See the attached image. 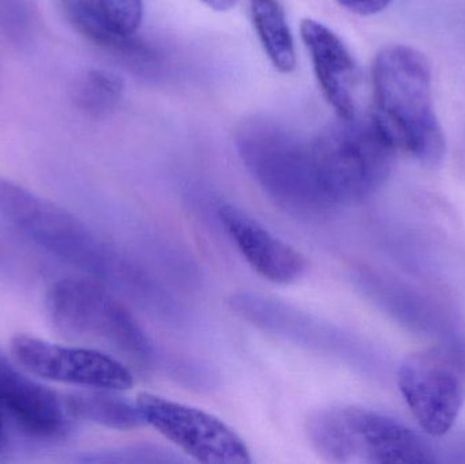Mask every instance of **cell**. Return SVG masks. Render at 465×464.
Instances as JSON below:
<instances>
[{
	"label": "cell",
	"instance_id": "d6986e66",
	"mask_svg": "<svg viewBox=\"0 0 465 464\" xmlns=\"http://www.w3.org/2000/svg\"><path fill=\"white\" fill-rule=\"evenodd\" d=\"M0 32L15 44L29 41L32 18L24 0H0Z\"/></svg>",
	"mask_w": 465,
	"mask_h": 464
},
{
	"label": "cell",
	"instance_id": "e0dca14e",
	"mask_svg": "<svg viewBox=\"0 0 465 464\" xmlns=\"http://www.w3.org/2000/svg\"><path fill=\"white\" fill-rule=\"evenodd\" d=\"M124 84L117 74L104 68H90L81 74L71 98L78 111L93 119L109 116L119 106Z\"/></svg>",
	"mask_w": 465,
	"mask_h": 464
},
{
	"label": "cell",
	"instance_id": "ac0fdd59",
	"mask_svg": "<svg viewBox=\"0 0 465 464\" xmlns=\"http://www.w3.org/2000/svg\"><path fill=\"white\" fill-rule=\"evenodd\" d=\"M71 2L93 21L123 35H136L143 18V0H71Z\"/></svg>",
	"mask_w": 465,
	"mask_h": 464
},
{
	"label": "cell",
	"instance_id": "ffe728a7",
	"mask_svg": "<svg viewBox=\"0 0 465 464\" xmlns=\"http://www.w3.org/2000/svg\"><path fill=\"white\" fill-rule=\"evenodd\" d=\"M338 3L350 13L368 16L381 13L392 0H338Z\"/></svg>",
	"mask_w": 465,
	"mask_h": 464
},
{
	"label": "cell",
	"instance_id": "7a4b0ae2",
	"mask_svg": "<svg viewBox=\"0 0 465 464\" xmlns=\"http://www.w3.org/2000/svg\"><path fill=\"white\" fill-rule=\"evenodd\" d=\"M371 116L396 152L425 166H439L447 153L444 131L434 112L431 68L425 54L390 45L373 63Z\"/></svg>",
	"mask_w": 465,
	"mask_h": 464
},
{
	"label": "cell",
	"instance_id": "8992f818",
	"mask_svg": "<svg viewBox=\"0 0 465 464\" xmlns=\"http://www.w3.org/2000/svg\"><path fill=\"white\" fill-rule=\"evenodd\" d=\"M312 150L317 173L336 207L374 195L390 177L398 153L371 114L338 117L312 142Z\"/></svg>",
	"mask_w": 465,
	"mask_h": 464
},
{
	"label": "cell",
	"instance_id": "9a60e30c",
	"mask_svg": "<svg viewBox=\"0 0 465 464\" xmlns=\"http://www.w3.org/2000/svg\"><path fill=\"white\" fill-rule=\"evenodd\" d=\"M252 24L273 67L282 74L295 70L297 54L286 13L278 0H249Z\"/></svg>",
	"mask_w": 465,
	"mask_h": 464
},
{
	"label": "cell",
	"instance_id": "8fae6325",
	"mask_svg": "<svg viewBox=\"0 0 465 464\" xmlns=\"http://www.w3.org/2000/svg\"><path fill=\"white\" fill-rule=\"evenodd\" d=\"M229 304L243 321L295 345L338 356H343L349 346L341 332L332 326L278 300L241 291L232 296Z\"/></svg>",
	"mask_w": 465,
	"mask_h": 464
},
{
	"label": "cell",
	"instance_id": "ba28073f",
	"mask_svg": "<svg viewBox=\"0 0 465 464\" xmlns=\"http://www.w3.org/2000/svg\"><path fill=\"white\" fill-rule=\"evenodd\" d=\"M136 405L144 424L154 428L196 462L252 463L245 441L217 417L149 392L139 394Z\"/></svg>",
	"mask_w": 465,
	"mask_h": 464
},
{
	"label": "cell",
	"instance_id": "5b68a950",
	"mask_svg": "<svg viewBox=\"0 0 465 464\" xmlns=\"http://www.w3.org/2000/svg\"><path fill=\"white\" fill-rule=\"evenodd\" d=\"M317 451L335 463L431 464L436 451L398 420L355 406L324 409L308 421Z\"/></svg>",
	"mask_w": 465,
	"mask_h": 464
},
{
	"label": "cell",
	"instance_id": "4fadbf2b",
	"mask_svg": "<svg viewBox=\"0 0 465 464\" xmlns=\"http://www.w3.org/2000/svg\"><path fill=\"white\" fill-rule=\"evenodd\" d=\"M301 38L311 54L325 100L341 119L357 116V65L343 41L330 27L312 18L301 21Z\"/></svg>",
	"mask_w": 465,
	"mask_h": 464
},
{
	"label": "cell",
	"instance_id": "52a82bcc",
	"mask_svg": "<svg viewBox=\"0 0 465 464\" xmlns=\"http://www.w3.org/2000/svg\"><path fill=\"white\" fill-rule=\"evenodd\" d=\"M399 389L429 436L447 435L465 405V331L410 354L398 372Z\"/></svg>",
	"mask_w": 465,
	"mask_h": 464
},
{
	"label": "cell",
	"instance_id": "9c48e42d",
	"mask_svg": "<svg viewBox=\"0 0 465 464\" xmlns=\"http://www.w3.org/2000/svg\"><path fill=\"white\" fill-rule=\"evenodd\" d=\"M14 360L32 375L84 389L125 391L134 386L127 365L90 348H68L27 335L11 342Z\"/></svg>",
	"mask_w": 465,
	"mask_h": 464
},
{
	"label": "cell",
	"instance_id": "3957f363",
	"mask_svg": "<svg viewBox=\"0 0 465 464\" xmlns=\"http://www.w3.org/2000/svg\"><path fill=\"white\" fill-rule=\"evenodd\" d=\"M235 144L249 173L284 212L314 220L336 209L317 173L312 143L289 128L252 117L241 123Z\"/></svg>",
	"mask_w": 465,
	"mask_h": 464
},
{
	"label": "cell",
	"instance_id": "277c9868",
	"mask_svg": "<svg viewBox=\"0 0 465 464\" xmlns=\"http://www.w3.org/2000/svg\"><path fill=\"white\" fill-rule=\"evenodd\" d=\"M45 308L52 326L62 337L139 370L154 365L152 341L125 305L98 281H57L46 293Z\"/></svg>",
	"mask_w": 465,
	"mask_h": 464
},
{
	"label": "cell",
	"instance_id": "44dd1931",
	"mask_svg": "<svg viewBox=\"0 0 465 464\" xmlns=\"http://www.w3.org/2000/svg\"><path fill=\"white\" fill-rule=\"evenodd\" d=\"M201 2L212 10L225 13V11L232 10L237 5L238 0H201Z\"/></svg>",
	"mask_w": 465,
	"mask_h": 464
},
{
	"label": "cell",
	"instance_id": "30bf717a",
	"mask_svg": "<svg viewBox=\"0 0 465 464\" xmlns=\"http://www.w3.org/2000/svg\"><path fill=\"white\" fill-rule=\"evenodd\" d=\"M0 419L8 429L32 440L54 441L70 430L64 400L22 375L0 353Z\"/></svg>",
	"mask_w": 465,
	"mask_h": 464
},
{
	"label": "cell",
	"instance_id": "7c38bea8",
	"mask_svg": "<svg viewBox=\"0 0 465 464\" xmlns=\"http://www.w3.org/2000/svg\"><path fill=\"white\" fill-rule=\"evenodd\" d=\"M218 217L249 266L265 280L286 285L305 274L308 269L306 259L242 210L223 204Z\"/></svg>",
	"mask_w": 465,
	"mask_h": 464
},
{
	"label": "cell",
	"instance_id": "2e32d148",
	"mask_svg": "<svg viewBox=\"0 0 465 464\" xmlns=\"http://www.w3.org/2000/svg\"><path fill=\"white\" fill-rule=\"evenodd\" d=\"M57 3L71 26L81 33L89 43L94 44L122 62L138 68L154 62L155 54L153 48L139 40L135 35H123L97 24L79 11L71 0H57Z\"/></svg>",
	"mask_w": 465,
	"mask_h": 464
},
{
	"label": "cell",
	"instance_id": "6da1fadb",
	"mask_svg": "<svg viewBox=\"0 0 465 464\" xmlns=\"http://www.w3.org/2000/svg\"><path fill=\"white\" fill-rule=\"evenodd\" d=\"M0 214L30 240L92 280L116 288L160 313L171 312V300L139 267L101 240L63 207L0 176Z\"/></svg>",
	"mask_w": 465,
	"mask_h": 464
},
{
	"label": "cell",
	"instance_id": "5bb4252c",
	"mask_svg": "<svg viewBox=\"0 0 465 464\" xmlns=\"http://www.w3.org/2000/svg\"><path fill=\"white\" fill-rule=\"evenodd\" d=\"M111 390L89 389L74 392L64 400L65 410L71 419L94 422L116 430L138 429L144 424L138 405L114 394Z\"/></svg>",
	"mask_w": 465,
	"mask_h": 464
},
{
	"label": "cell",
	"instance_id": "7402d4cb",
	"mask_svg": "<svg viewBox=\"0 0 465 464\" xmlns=\"http://www.w3.org/2000/svg\"><path fill=\"white\" fill-rule=\"evenodd\" d=\"M8 439H10V430H8L5 421L0 419V452L7 447Z\"/></svg>",
	"mask_w": 465,
	"mask_h": 464
}]
</instances>
